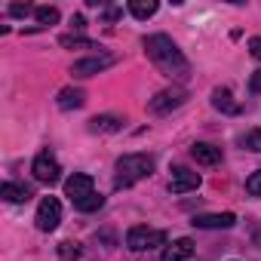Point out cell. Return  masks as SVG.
Listing matches in <instances>:
<instances>
[{
    "label": "cell",
    "instance_id": "cell-2",
    "mask_svg": "<svg viewBox=\"0 0 261 261\" xmlns=\"http://www.w3.org/2000/svg\"><path fill=\"white\" fill-rule=\"evenodd\" d=\"M154 172V157L151 154H123L117 160V188H129Z\"/></svg>",
    "mask_w": 261,
    "mask_h": 261
},
{
    "label": "cell",
    "instance_id": "cell-10",
    "mask_svg": "<svg viewBox=\"0 0 261 261\" xmlns=\"http://www.w3.org/2000/svg\"><path fill=\"white\" fill-rule=\"evenodd\" d=\"M89 194H92V175L74 172V175L65 181V197H71V203H77V200H83V197H89Z\"/></svg>",
    "mask_w": 261,
    "mask_h": 261
},
{
    "label": "cell",
    "instance_id": "cell-25",
    "mask_svg": "<svg viewBox=\"0 0 261 261\" xmlns=\"http://www.w3.org/2000/svg\"><path fill=\"white\" fill-rule=\"evenodd\" d=\"M249 53H252V59L261 62V37H252V40H249Z\"/></svg>",
    "mask_w": 261,
    "mask_h": 261
},
{
    "label": "cell",
    "instance_id": "cell-7",
    "mask_svg": "<svg viewBox=\"0 0 261 261\" xmlns=\"http://www.w3.org/2000/svg\"><path fill=\"white\" fill-rule=\"evenodd\" d=\"M34 221H37V227H40L43 233L56 230V227H59V221H62V203H59L56 197H43V200H40V206H37Z\"/></svg>",
    "mask_w": 261,
    "mask_h": 261
},
{
    "label": "cell",
    "instance_id": "cell-6",
    "mask_svg": "<svg viewBox=\"0 0 261 261\" xmlns=\"http://www.w3.org/2000/svg\"><path fill=\"white\" fill-rule=\"evenodd\" d=\"M31 172H34V178H37L40 185H56V181H59V175H62V166H59V160H56L49 151H43V154H37V157H34Z\"/></svg>",
    "mask_w": 261,
    "mask_h": 261
},
{
    "label": "cell",
    "instance_id": "cell-21",
    "mask_svg": "<svg viewBox=\"0 0 261 261\" xmlns=\"http://www.w3.org/2000/svg\"><path fill=\"white\" fill-rule=\"evenodd\" d=\"M240 145L252 154H261V129H249V133L240 139Z\"/></svg>",
    "mask_w": 261,
    "mask_h": 261
},
{
    "label": "cell",
    "instance_id": "cell-13",
    "mask_svg": "<svg viewBox=\"0 0 261 261\" xmlns=\"http://www.w3.org/2000/svg\"><path fill=\"white\" fill-rule=\"evenodd\" d=\"M191 157H194L200 166H218V163H221V148L206 145V142H197V145L191 148Z\"/></svg>",
    "mask_w": 261,
    "mask_h": 261
},
{
    "label": "cell",
    "instance_id": "cell-20",
    "mask_svg": "<svg viewBox=\"0 0 261 261\" xmlns=\"http://www.w3.org/2000/svg\"><path fill=\"white\" fill-rule=\"evenodd\" d=\"M34 19L40 22V28H46V25H56V22H59L62 16H59V10H56V7H37Z\"/></svg>",
    "mask_w": 261,
    "mask_h": 261
},
{
    "label": "cell",
    "instance_id": "cell-5",
    "mask_svg": "<svg viewBox=\"0 0 261 261\" xmlns=\"http://www.w3.org/2000/svg\"><path fill=\"white\" fill-rule=\"evenodd\" d=\"M114 62H117V56H111V53H92V56H86V59L74 62L71 74H74V77H92V74L108 71Z\"/></svg>",
    "mask_w": 261,
    "mask_h": 261
},
{
    "label": "cell",
    "instance_id": "cell-17",
    "mask_svg": "<svg viewBox=\"0 0 261 261\" xmlns=\"http://www.w3.org/2000/svg\"><path fill=\"white\" fill-rule=\"evenodd\" d=\"M59 46H65V49H98L89 37H80V34H62L59 37ZM101 53V49H98Z\"/></svg>",
    "mask_w": 261,
    "mask_h": 261
},
{
    "label": "cell",
    "instance_id": "cell-18",
    "mask_svg": "<svg viewBox=\"0 0 261 261\" xmlns=\"http://www.w3.org/2000/svg\"><path fill=\"white\" fill-rule=\"evenodd\" d=\"M129 13L136 19H151L157 13V0H133V4H129Z\"/></svg>",
    "mask_w": 261,
    "mask_h": 261
},
{
    "label": "cell",
    "instance_id": "cell-19",
    "mask_svg": "<svg viewBox=\"0 0 261 261\" xmlns=\"http://www.w3.org/2000/svg\"><path fill=\"white\" fill-rule=\"evenodd\" d=\"M101 206H105V197H101V194H95V191H92L89 197H83V200H77V203H74V209H77V212H95V209H101Z\"/></svg>",
    "mask_w": 261,
    "mask_h": 261
},
{
    "label": "cell",
    "instance_id": "cell-4",
    "mask_svg": "<svg viewBox=\"0 0 261 261\" xmlns=\"http://www.w3.org/2000/svg\"><path fill=\"white\" fill-rule=\"evenodd\" d=\"M185 101H188V92L181 86H169V89L157 92L154 98H148V111L157 114V117H163V114H172L175 108H181Z\"/></svg>",
    "mask_w": 261,
    "mask_h": 261
},
{
    "label": "cell",
    "instance_id": "cell-9",
    "mask_svg": "<svg viewBox=\"0 0 261 261\" xmlns=\"http://www.w3.org/2000/svg\"><path fill=\"white\" fill-rule=\"evenodd\" d=\"M237 224V215L233 212H212V215H194V227H203V230H227Z\"/></svg>",
    "mask_w": 261,
    "mask_h": 261
},
{
    "label": "cell",
    "instance_id": "cell-26",
    "mask_svg": "<svg viewBox=\"0 0 261 261\" xmlns=\"http://www.w3.org/2000/svg\"><path fill=\"white\" fill-rule=\"evenodd\" d=\"M249 89H252V92H261V68L249 77Z\"/></svg>",
    "mask_w": 261,
    "mask_h": 261
},
{
    "label": "cell",
    "instance_id": "cell-15",
    "mask_svg": "<svg viewBox=\"0 0 261 261\" xmlns=\"http://www.w3.org/2000/svg\"><path fill=\"white\" fill-rule=\"evenodd\" d=\"M0 197H4L7 203H28L34 194H31L28 185H13V181H7L4 188H0Z\"/></svg>",
    "mask_w": 261,
    "mask_h": 261
},
{
    "label": "cell",
    "instance_id": "cell-3",
    "mask_svg": "<svg viewBox=\"0 0 261 261\" xmlns=\"http://www.w3.org/2000/svg\"><path fill=\"white\" fill-rule=\"evenodd\" d=\"M126 246L133 252H148V249L166 246V233L154 230V227H145V224H136V227H129V233H126Z\"/></svg>",
    "mask_w": 261,
    "mask_h": 261
},
{
    "label": "cell",
    "instance_id": "cell-16",
    "mask_svg": "<svg viewBox=\"0 0 261 261\" xmlns=\"http://www.w3.org/2000/svg\"><path fill=\"white\" fill-rule=\"evenodd\" d=\"M212 108H215V111H224V114H240V105L233 101L230 89H224V86L212 92Z\"/></svg>",
    "mask_w": 261,
    "mask_h": 261
},
{
    "label": "cell",
    "instance_id": "cell-14",
    "mask_svg": "<svg viewBox=\"0 0 261 261\" xmlns=\"http://www.w3.org/2000/svg\"><path fill=\"white\" fill-rule=\"evenodd\" d=\"M59 108L62 111H77V108H83V101H86V95H83V89H77V86H65L62 92H59Z\"/></svg>",
    "mask_w": 261,
    "mask_h": 261
},
{
    "label": "cell",
    "instance_id": "cell-24",
    "mask_svg": "<svg viewBox=\"0 0 261 261\" xmlns=\"http://www.w3.org/2000/svg\"><path fill=\"white\" fill-rule=\"evenodd\" d=\"M28 13H37V7H31V4H10V16H28Z\"/></svg>",
    "mask_w": 261,
    "mask_h": 261
},
{
    "label": "cell",
    "instance_id": "cell-1",
    "mask_svg": "<svg viewBox=\"0 0 261 261\" xmlns=\"http://www.w3.org/2000/svg\"><path fill=\"white\" fill-rule=\"evenodd\" d=\"M145 53L163 77H169V80H188L191 77V65H188L185 53L172 43V37H166V34L145 37Z\"/></svg>",
    "mask_w": 261,
    "mask_h": 261
},
{
    "label": "cell",
    "instance_id": "cell-12",
    "mask_svg": "<svg viewBox=\"0 0 261 261\" xmlns=\"http://www.w3.org/2000/svg\"><path fill=\"white\" fill-rule=\"evenodd\" d=\"M194 249H197V243L191 237H181V240H175L172 246L163 249V261H188L194 255Z\"/></svg>",
    "mask_w": 261,
    "mask_h": 261
},
{
    "label": "cell",
    "instance_id": "cell-27",
    "mask_svg": "<svg viewBox=\"0 0 261 261\" xmlns=\"http://www.w3.org/2000/svg\"><path fill=\"white\" fill-rule=\"evenodd\" d=\"M71 25H74V28H77V31H80V28H83V25H86V22H83V16H74V19H71Z\"/></svg>",
    "mask_w": 261,
    "mask_h": 261
},
{
    "label": "cell",
    "instance_id": "cell-23",
    "mask_svg": "<svg viewBox=\"0 0 261 261\" xmlns=\"http://www.w3.org/2000/svg\"><path fill=\"white\" fill-rule=\"evenodd\" d=\"M246 194H249V197H261V169L246 178Z\"/></svg>",
    "mask_w": 261,
    "mask_h": 261
},
{
    "label": "cell",
    "instance_id": "cell-22",
    "mask_svg": "<svg viewBox=\"0 0 261 261\" xmlns=\"http://www.w3.org/2000/svg\"><path fill=\"white\" fill-rule=\"evenodd\" d=\"M59 255H62L65 261H71V258H80V243H71V240H65V243L59 246Z\"/></svg>",
    "mask_w": 261,
    "mask_h": 261
},
{
    "label": "cell",
    "instance_id": "cell-11",
    "mask_svg": "<svg viewBox=\"0 0 261 261\" xmlns=\"http://www.w3.org/2000/svg\"><path fill=\"white\" fill-rule=\"evenodd\" d=\"M123 117H117V114H98V117H92L89 120V133H101V136H111V133H120L123 129Z\"/></svg>",
    "mask_w": 261,
    "mask_h": 261
},
{
    "label": "cell",
    "instance_id": "cell-8",
    "mask_svg": "<svg viewBox=\"0 0 261 261\" xmlns=\"http://www.w3.org/2000/svg\"><path fill=\"white\" fill-rule=\"evenodd\" d=\"M200 172H194V169H188V166H175L172 169V181H169V191L172 194H191V191H197L200 188Z\"/></svg>",
    "mask_w": 261,
    "mask_h": 261
}]
</instances>
